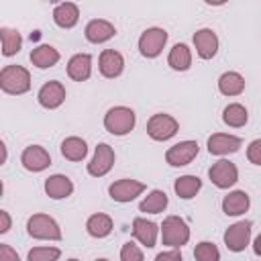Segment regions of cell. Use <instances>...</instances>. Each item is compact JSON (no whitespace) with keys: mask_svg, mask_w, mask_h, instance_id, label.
<instances>
[{"mask_svg":"<svg viewBox=\"0 0 261 261\" xmlns=\"http://www.w3.org/2000/svg\"><path fill=\"white\" fill-rule=\"evenodd\" d=\"M0 88L6 94H24L31 88V75L20 65H6L0 71Z\"/></svg>","mask_w":261,"mask_h":261,"instance_id":"1","label":"cell"},{"mask_svg":"<svg viewBox=\"0 0 261 261\" xmlns=\"http://www.w3.org/2000/svg\"><path fill=\"white\" fill-rule=\"evenodd\" d=\"M104 126L108 133L112 135H126L133 130L135 126V112L130 108H124V106H116V108H110L104 116Z\"/></svg>","mask_w":261,"mask_h":261,"instance_id":"2","label":"cell"},{"mask_svg":"<svg viewBox=\"0 0 261 261\" xmlns=\"http://www.w3.org/2000/svg\"><path fill=\"white\" fill-rule=\"evenodd\" d=\"M161 237H163V245H169L173 249L181 247L188 243L190 239V228L186 224L184 218L179 216H167L163 220V226H161Z\"/></svg>","mask_w":261,"mask_h":261,"instance_id":"3","label":"cell"},{"mask_svg":"<svg viewBox=\"0 0 261 261\" xmlns=\"http://www.w3.org/2000/svg\"><path fill=\"white\" fill-rule=\"evenodd\" d=\"M27 230L35 239H49V241L61 239V230H59L57 222L47 214H33L27 222Z\"/></svg>","mask_w":261,"mask_h":261,"instance_id":"4","label":"cell"},{"mask_svg":"<svg viewBox=\"0 0 261 261\" xmlns=\"http://www.w3.org/2000/svg\"><path fill=\"white\" fill-rule=\"evenodd\" d=\"M147 133L155 141H167L177 133V120L169 114H153L147 122Z\"/></svg>","mask_w":261,"mask_h":261,"instance_id":"5","label":"cell"},{"mask_svg":"<svg viewBox=\"0 0 261 261\" xmlns=\"http://www.w3.org/2000/svg\"><path fill=\"white\" fill-rule=\"evenodd\" d=\"M167 41V33L163 29H147L139 39V51L145 57H157Z\"/></svg>","mask_w":261,"mask_h":261,"instance_id":"6","label":"cell"},{"mask_svg":"<svg viewBox=\"0 0 261 261\" xmlns=\"http://www.w3.org/2000/svg\"><path fill=\"white\" fill-rule=\"evenodd\" d=\"M112 163H114V151H112V147L106 145V143H100L96 147V153H94L92 161L88 163V173L94 175V177H102V175H106L110 171Z\"/></svg>","mask_w":261,"mask_h":261,"instance_id":"7","label":"cell"},{"mask_svg":"<svg viewBox=\"0 0 261 261\" xmlns=\"http://www.w3.org/2000/svg\"><path fill=\"white\" fill-rule=\"evenodd\" d=\"M249 239H251V222L249 220H241V222L228 226L224 232V243L234 253L245 251V247L249 245Z\"/></svg>","mask_w":261,"mask_h":261,"instance_id":"8","label":"cell"},{"mask_svg":"<svg viewBox=\"0 0 261 261\" xmlns=\"http://www.w3.org/2000/svg\"><path fill=\"white\" fill-rule=\"evenodd\" d=\"M208 175H210V179H212V184H214L216 188H230V186L237 181L239 171H237L234 163H230V161H226V159H220V161H216V163L208 169Z\"/></svg>","mask_w":261,"mask_h":261,"instance_id":"9","label":"cell"},{"mask_svg":"<svg viewBox=\"0 0 261 261\" xmlns=\"http://www.w3.org/2000/svg\"><path fill=\"white\" fill-rule=\"evenodd\" d=\"M196 155H198V143L196 141H181V143L173 145L171 149H167L165 159L169 165L181 167V165H188Z\"/></svg>","mask_w":261,"mask_h":261,"instance_id":"10","label":"cell"},{"mask_svg":"<svg viewBox=\"0 0 261 261\" xmlns=\"http://www.w3.org/2000/svg\"><path fill=\"white\" fill-rule=\"evenodd\" d=\"M145 190V184L137 181V179H118L110 186V198L116 202H130L135 200L141 192Z\"/></svg>","mask_w":261,"mask_h":261,"instance_id":"11","label":"cell"},{"mask_svg":"<svg viewBox=\"0 0 261 261\" xmlns=\"http://www.w3.org/2000/svg\"><path fill=\"white\" fill-rule=\"evenodd\" d=\"M20 161H22L24 169H29V171H43L45 167H49L51 157H49V153H47L43 147L33 145V147H27V149L22 151Z\"/></svg>","mask_w":261,"mask_h":261,"instance_id":"12","label":"cell"},{"mask_svg":"<svg viewBox=\"0 0 261 261\" xmlns=\"http://www.w3.org/2000/svg\"><path fill=\"white\" fill-rule=\"evenodd\" d=\"M194 45H196V51L202 59H210L216 55V49H218V37L214 31L210 29H200L196 35H194Z\"/></svg>","mask_w":261,"mask_h":261,"instance_id":"13","label":"cell"},{"mask_svg":"<svg viewBox=\"0 0 261 261\" xmlns=\"http://www.w3.org/2000/svg\"><path fill=\"white\" fill-rule=\"evenodd\" d=\"M241 147V139L239 137H232V135H212L208 139V151L212 155H228V153H234L239 151Z\"/></svg>","mask_w":261,"mask_h":261,"instance_id":"14","label":"cell"},{"mask_svg":"<svg viewBox=\"0 0 261 261\" xmlns=\"http://www.w3.org/2000/svg\"><path fill=\"white\" fill-rule=\"evenodd\" d=\"M157 224L151 222V220H145V218H135L133 220V234L135 239L145 245L147 249L155 247V241H157Z\"/></svg>","mask_w":261,"mask_h":261,"instance_id":"15","label":"cell"},{"mask_svg":"<svg viewBox=\"0 0 261 261\" xmlns=\"http://www.w3.org/2000/svg\"><path fill=\"white\" fill-rule=\"evenodd\" d=\"M65 100V88L59 82H47L39 90V102L45 108H57Z\"/></svg>","mask_w":261,"mask_h":261,"instance_id":"16","label":"cell"},{"mask_svg":"<svg viewBox=\"0 0 261 261\" xmlns=\"http://www.w3.org/2000/svg\"><path fill=\"white\" fill-rule=\"evenodd\" d=\"M122 67H124V59H122V55L118 51H114V49H104L102 51V55H100V71H102L104 77L120 75Z\"/></svg>","mask_w":261,"mask_h":261,"instance_id":"17","label":"cell"},{"mask_svg":"<svg viewBox=\"0 0 261 261\" xmlns=\"http://www.w3.org/2000/svg\"><path fill=\"white\" fill-rule=\"evenodd\" d=\"M114 33H116L114 27L108 20H100V18L90 20L88 27H86V39L90 43H104L110 37H114Z\"/></svg>","mask_w":261,"mask_h":261,"instance_id":"18","label":"cell"},{"mask_svg":"<svg viewBox=\"0 0 261 261\" xmlns=\"http://www.w3.org/2000/svg\"><path fill=\"white\" fill-rule=\"evenodd\" d=\"M90 69H92V59H90V55H86V53L73 55V57L69 59V63H67V75H69L71 80H75V82L88 80V77H90Z\"/></svg>","mask_w":261,"mask_h":261,"instance_id":"19","label":"cell"},{"mask_svg":"<svg viewBox=\"0 0 261 261\" xmlns=\"http://www.w3.org/2000/svg\"><path fill=\"white\" fill-rule=\"evenodd\" d=\"M45 192L47 196H51L53 200H61V198H67L71 192H73V184L69 177L65 175H51L47 177L45 181Z\"/></svg>","mask_w":261,"mask_h":261,"instance_id":"20","label":"cell"},{"mask_svg":"<svg viewBox=\"0 0 261 261\" xmlns=\"http://www.w3.org/2000/svg\"><path fill=\"white\" fill-rule=\"evenodd\" d=\"M247 208H249V196H247L243 190L230 192V194L224 196V200H222V210H224V214H228V216H239V214L247 212Z\"/></svg>","mask_w":261,"mask_h":261,"instance_id":"21","label":"cell"},{"mask_svg":"<svg viewBox=\"0 0 261 261\" xmlns=\"http://www.w3.org/2000/svg\"><path fill=\"white\" fill-rule=\"evenodd\" d=\"M77 16H80V10L73 2H63L53 10V20L61 29H71L77 22Z\"/></svg>","mask_w":261,"mask_h":261,"instance_id":"22","label":"cell"},{"mask_svg":"<svg viewBox=\"0 0 261 261\" xmlns=\"http://www.w3.org/2000/svg\"><path fill=\"white\" fill-rule=\"evenodd\" d=\"M218 90L224 96H239L245 90V80L243 75H239L237 71H226L220 75L218 80Z\"/></svg>","mask_w":261,"mask_h":261,"instance_id":"23","label":"cell"},{"mask_svg":"<svg viewBox=\"0 0 261 261\" xmlns=\"http://www.w3.org/2000/svg\"><path fill=\"white\" fill-rule=\"evenodd\" d=\"M86 228H88V232H90L92 237H96V239L108 237L110 230H112V218H110L108 214H102V212L92 214V216L88 218V222H86Z\"/></svg>","mask_w":261,"mask_h":261,"instance_id":"24","label":"cell"},{"mask_svg":"<svg viewBox=\"0 0 261 261\" xmlns=\"http://www.w3.org/2000/svg\"><path fill=\"white\" fill-rule=\"evenodd\" d=\"M31 61H33V65H37V67H41V69H47V67L55 65V63L59 61V53H57V49H53L51 45H41V47L33 49Z\"/></svg>","mask_w":261,"mask_h":261,"instance_id":"25","label":"cell"},{"mask_svg":"<svg viewBox=\"0 0 261 261\" xmlns=\"http://www.w3.org/2000/svg\"><path fill=\"white\" fill-rule=\"evenodd\" d=\"M61 153L69 161H82L86 157V153H88V145L80 137H69V139H65L61 143Z\"/></svg>","mask_w":261,"mask_h":261,"instance_id":"26","label":"cell"},{"mask_svg":"<svg viewBox=\"0 0 261 261\" xmlns=\"http://www.w3.org/2000/svg\"><path fill=\"white\" fill-rule=\"evenodd\" d=\"M173 188H175V194H177L179 198L190 200V198H194V196L198 194V190L202 188V181H200V177H196V175H181V177L175 179Z\"/></svg>","mask_w":261,"mask_h":261,"instance_id":"27","label":"cell"},{"mask_svg":"<svg viewBox=\"0 0 261 261\" xmlns=\"http://www.w3.org/2000/svg\"><path fill=\"white\" fill-rule=\"evenodd\" d=\"M167 63H169L173 69H177V71H186V69L190 67V63H192V53H190V49H188L184 43H177V45L169 51Z\"/></svg>","mask_w":261,"mask_h":261,"instance_id":"28","label":"cell"},{"mask_svg":"<svg viewBox=\"0 0 261 261\" xmlns=\"http://www.w3.org/2000/svg\"><path fill=\"white\" fill-rule=\"evenodd\" d=\"M165 206H167V196H165V192H161V190H153V192L139 204V210H141V212L157 214V212H163Z\"/></svg>","mask_w":261,"mask_h":261,"instance_id":"29","label":"cell"},{"mask_svg":"<svg viewBox=\"0 0 261 261\" xmlns=\"http://www.w3.org/2000/svg\"><path fill=\"white\" fill-rule=\"evenodd\" d=\"M0 41H2V55L10 57V55H14V53L20 51L22 39H20V35H18L16 31L6 29V27L0 29Z\"/></svg>","mask_w":261,"mask_h":261,"instance_id":"30","label":"cell"},{"mask_svg":"<svg viewBox=\"0 0 261 261\" xmlns=\"http://www.w3.org/2000/svg\"><path fill=\"white\" fill-rule=\"evenodd\" d=\"M222 120L228 126H243L247 122V110L241 104H228L222 112Z\"/></svg>","mask_w":261,"mask_h":261,"instance_id":"31","label":"cell"},{"mask_svg":"<svg viewBox=\"0 0 261 261\" xmlns=\"http://www.w3.org/2000/svg\"><path fill=\"white\" fill-rule=\"evenodd\" d=\"M194 257L196 261H220V253H218V247L214 243H200L196 245V251H194Z\"/></svg>","mask_w":261,"mask_h":261,"instance_id":"32","label":"cell"},{"mask_svg":"<svg viewBox=\"0 0 261 261\" xmlns=\"http://www.w3.org/2000/svg\"><path fill=\"white\" fill-rule=\"evenodd\" d=\"M59 255L61 253L55 247H35L29 251V261H57Z\"/></svg>","mask_w":261,"mask_h":261,"instance_id":"33","label":"cell"},{"mask_svg":"<svg viewBox=\"0 0 261 261\" xmlns=\"http://www.w3.org/2000/svg\"><path fill=\"white\" fill-rule=\"evenodd\" d=\"M120 261H145V259L135 243H124L120 249Z\"/></svg>","mask_w":261,"mask_h":261,"instance_id":"34","label":"cell"},{"mask_svg":"<svg viewBox=\"0 0 261 261\" xmlns=\"http://www.w3.org/2000/svg\"><path fill=\"white\" fill-rule=\"evenodd\" d=\"M247 157H249L251 163L261 165V139H257V141H253V143L249 145V149H247Z\"/></svg>","mask_w":261,"mask_h":261,"instance_id":"35","label":"cell"},{"mask_svg":"<svg viewBox=\"0 0 261 261\" xmlns=\"http://www.w3.org/2000/svg\"><path fill=\"white\" fill-rule=\"evenodd\" d=\"M0 261H20L18 259V255H16V251L10 247V245H0Z\"/></svg>","mask_w":261,"mask_h":261,"instance_id":"36","label":"cell"},{"mask_svg":"<svg viewBox=\"0 0 261 261\" xmlns=\"http://www.w3.org/2000/svg\"><path fill=\"white\" fill-rule=\"evenodd\" d=\"M155 261H181V255L179 251H165V253H159Z\"/></svg>","mask_w":261,"mask_h":261,"instance_id":"37","label":"cell"},{"mask_svg":"<svg viewBox=\"0 0 261 261\" xmlns=\"http://www.w3.org/2000/svg\"><path fill=\"white\" fill-rule=\"evenodd\" d=\"M0 220H2L0 232H6V230L10 228V218H8V212H6V210H0Z\"/></svg>","mask_w":261,"mask_h":261,"instance_id":"38","label":"cell"},{"mask_svg":"<svg viewBox=\"0 0 261 261\" xmlns=\"http://www.w3.org/2000/svg\"><path fill=\"white\" fill-rule=\"evenodd\" d=\"M253 251H255L257 255H261V234L255 239V243H253Z\"/></svg>","mask_w":261,"mask_h":261,"instance_id":"39","label":"cell"},{"mask_svg":"<svg viewBox=\"0 0 261 261\" xmlns=\"http://www.w3.org/2000/svg\"><path fill=\"white\" fill-rule=\"evenodd\" d=\"M98 261H108V259H98Z\"/></svg>","mask_w":261,"mask_h":261,"instance_id":"40","label":"cell"},{"mask_svg":"<svg viewBox=\"0 0 261 261\" xmlns=\"http://www.w3.org/2000/svg\"><path fill=\"white\" fill-rule=\"evenodd\" d=\"M69 261H77V259H69Z\"/></svg>","mask_w":261,"mask_h":261,"instance_id":"41","label":"cell"}]
</instances>
